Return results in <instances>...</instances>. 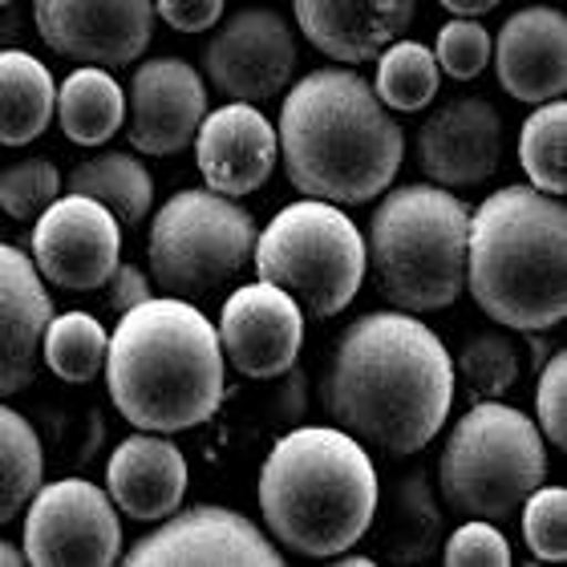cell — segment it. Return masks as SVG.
<instances>
[{
    "label": "cell",
    "instance_id": "cb8c5ba5",
    "mask_svg": "<svg viewBox=\"0 0 567 567\" xmlns=\"http://www.w3.org/2000/svg\"><path fill=\"white\" fill-rule=\"evenodd\" d=\"M53 114L61 122V134L78 146H102L122 131L126 122V94L114 82V70L102 65H78L58 85Z\"/></svg>",
    "mask_w": 567,
    "mask_h": 567
},
{
    "label": "cell",
    "instance_id": "f546056e",
    "mask_svg": "<svg viewBox=\"0 0 567 567\" xmlns=\"http://www.w3.org/2000/svg\"><path fill=\"white\" fill-rule=\"evenodd\" d=\"M519 166L544 195L567 190V106L564 97L539 102L519 131Z\"/></svg>",
    "mask_w": 567,
    "mask_h": 567
},
{
    "label": "cell",
    "instance_id": "4dcf8cb0",
    "mask_svg": "<svg viewBox=\"0 0 567 567\" xmlns=\"http://www.w3.org/2000/svg\"><path fill=\"white\" fill-rule=\"evenodd\" d=\"M454 373L462 378V385H466V393H471L474 402L503 398L519 381V349L503 332H478V337L466 341Z\"/></svg>",
    "mask_w": 567,
    "mask_h": 567
},
{
    "label": "cell",
    "instance_id": "6da1fadb",
    "mask_svg": "<svg viewBox=\"0 0 567 567\" xmlns=\"http://www.w3.org/2000/svg\"><path fill=\"white\" fill-rule=\"evenodd\" d=\"M458 393L454 357L430 324L390 308L341 332L324 369L320 405L337 430L381 454H417L442 434Z\"/></svg>",
    "mask_w": 567,
    "mask_h": 567
},
{
    "label": "cell",
    "instance_id": "7402d4cb",
    "mask_svg": "<svg viewBox=\"0 0 567 567\" xmlns=\"http://www.w3.org/2000/svg\"><path fill=\"white\" fill-rule=\"evenodd\" d=\"M417 0H292V17L308 45L337 65L373 61L381 49L405 37Z\"/></svg>",
    "mask_w": 567,
    "mask_h": 567
},
{
    "label": "cell",
    "instance_id": "e575fe53",
    "mask_svg": "<svg viewBox=\"0 0 567 567\" xmlns=\"http://www.w3.org/2000/svg\"><path fill=\"white\" fill-rule=\"evenodd\" d=\"M535 373V425L547 446H567V357L556 349Z\"/></svg>",
    "mask_w": 567,
    "mask_h": 567
},
{
    "label": "cell",
    "instance_id": "d6986e66",
    "mask_svg": "<svg viewBox=\"0 0 567 567\" xmlns=\"http://www.w3.org/2000/svg\"><path fill=\"white\" fill-rule=\"evenodd\" d=\"M498 85L515 102L539 106L567 90V17L551 4H527L511 12L491 41Z\"/></svg>",
    "mask_w": 567,
    "mask_h": 567
},
{
    "label": "cell",
    "instance_id": "603a6c76",
    "mask_svg": "<svg viewBox=\"0 0 567 567\" xmlns=\"http://www.w3.org/2000/svg\"><path fill=\"white\" fill-rule=\"evenodd\" d=\"M58 85L29 49H0V146H24L53 122Z\"/></svg>",
    "mask_w": 567,
    "mask_h": 567
},
{
    "label": "cell",
    "instance_id": "484cf974",
    "mask_svg": "<svg viewBox=\"0 0 567 567\" xmlns=\"http://www.w3.org/2000/svg\"><path fill=\"white\" fill-rule=\"evenodd\" d=\"M378 539L385 544V556L398 564H417V559L434 556V547L442 544V511H437L425 474H405L402 483L393 486Z\"/></svg>",
    "mask_w": 567,
    "mask_h": 567
},
{
    "label": "cell",
    "instance_id": "74e56055",
    "mask_svg": "<svg viewBox=\"0 0 567 567\" xmlns=\"http://www.w3.org/2000/svg\"><path fill=\"white\" fill-rule=\"evenodd\" d=\"M110 308L114 312H126V308H134V305H142V300H151L154 296V280H151V272H142L138 264H122L118 260V268L110 272Z\"/></svg>",
    "mask_w": 567,
    "mask_h": 567
},
{
    "label": "cell",
    "instance_id": "30bf717a",
    "mask_svg": "<svg viewBox=\"0 0 567 567\" xmlns=\"http://www.w3.org/2000/svg\"><path fill=\"white\" fill-rule=\"evenodd\" d=\"M24 551L37 567H110L122 559V515L90 478H53L24 503Z\"/></svg>",
    "mask_w": 567,
    "mask_h": 567
},
{
    "label": "cell",
    "instance_id": "2e32d148",
    "mask_svg": "<svg viewBox=\"0 0 567 567\" xmlns=\"http://www.w3.org/2000/svg\"><path fill=\"white\" fill-rule=\"evenodd\" d=\"M219 344L231 365L251 381L284 378L305 344V312L268 280L244 284L224 300Z\"/></svg>",
    "mask_w": 567,
    "mask_h": 567
},
{
    "label": "cell",
    "instance_id": "ac0fdd59",
    "mask_svg": "<svg viewBox=\"0 0 567 567\" xmlns=\"http://www.w3.org/2000/svg\"><path fill=\"white\" fill-rule=\"evenodd\" d=\"M190 142L203 183L231 199L260 190L280 163L276 126L264 118L256 102H227L207 110Z\"/></svg>",
    "mask_w": 567,
    "mask_h": 567
},
{
    "label": "cell",
    "instance_id": "1f68e13d",
    "mask_svg": "<svg viewBox=\"0 0 567 567\" xmlns=\"http://www.w3.org/2000/svg\"><path fill=\"white\" fill-rule=\"evenodd\" d=\"M61 190H65V178H61L58 163L21 158V163H9L0 171V212H4V219L33 224Z\"/></svg>",
    "mask_w": 567,
    "mask_h": 567
},
{
    "label": "cell",
    "instance_id": "8fae6325",
    "mask_svg": "<svg viewBox=\"0 0 567 567\" xmlns=\"http://www.w3.org/2000/svg\"><path fill=\"white\" fill-rule=\"evenodd\" d=\"M296 33L276 9H239L219 17L212 41L203 45V82L227 102H268L288 90L296 73Z\"/></svg>",
    "mask_w": 567,
    "mask_h": 567
},
{
    "label": "cell",
    "instance_id": "60d3db41",
    "mask_svg": "<svg viewBox=\"0 0 567 567\" xmlns=\"http://www.w3.org/2000/svg\"><path fill=\"white\" fill-rule=\"evenodd\" d=\"M21 564H24L21 551H17L12 544H4V539H0V567H21Z\"/></svg>",
    "mask_w": 567,
    "mask_h": 567
},
{
    "label": "cell",
    "instance_id": "d590c367",
    "mask_svg": "<svg viewBox=\"0 0 567 567\" xmlns=\"http://www.w3.org/2000/svg\"><path fill=\"white\" fill-rule=\"evenodd\" d=\"M442 556L450 567H507L511 544L491 519H466L458 532H450Z\"/></svg>",
    "mask_w": 567,
    "mask_h": 567
},
{
    "label": "cell",
    "instance_id": "f35d334b",
    "mask_svg": "<svg viewBox=\"0 0 567 567\" xmlns=\"http://www.w3.org/2000/svg\"><path fill=\"white\" fill-rule=\"evenodd\" d=\"M442 9H450L454 17H483V12L498 9L503 0H437Z\"/></svg>",
    "mask_w": 567,
    "mask_h": 567
},
{
    "label": "cell",
    "instance_id": "9a60e30c",
    "mask_svg": "<svg viewBox=\"0 0 567 567\" xmlns=\"http://www.w3.org/2000/svg\"><path fill=\"white\" fill-rule=\"evenodd\" d=\"M207 114V82L183 58H146L126 90V142L138 154L187 151Z\"/></svg>",
    "mask_w": 567,
    "mask_h": 567
},
{
    "label": "cell",
    "instance_id": "ffe728a7",
    "mask_svg": "<svg viewBox=\"0 0 567 567\" xmlns=\"http://www.w3.org/2000/svg\"><path fill=\"white\" fill-rule=\"evenodd\" d=\"M187 454L171 442V434H154V430L122 437L106 462L110 503L134 523H158L178 511L187 498Z\"/></svg>",
    "mask_w": 567,
    "mask_h": 567
},
{
    "label": "cell",
    "instance_id": "8d00e7d4",
    "mask_svg": "<svg viewBox=\"0 0 567 567\" xmlns=\"http://www.w3.org/2000/svg\"><path fill=\"white\" fill-rule=\"evenodd\" d=\"M154 17L175 33H207L224 17V0H154Z\"/></svg>",
    "mask_w": 567,
    "mask_h": 567
},
{
    "label": "cell",
    "instance_id": "52a82bcc",
    "mask_svg": "<svg viewBox=\"0 0 567 567\" xmlns=\"http://www.w3.org/2000/svg\"><path fill=\"white\" fill-rule=\"evenodd\" d=\"M544 446L535 417L498 398H483L450 430L437 458V495L466 519H511L547 478Z\"/></svg>",
    "mask_w": 567,
    "mask_h": 567
},
{
    "label": "cell",
    "instance_id": "5bb4252c",
    "mask_svg": "<svg viewBox=\"0 0 567 567\" xmlns=\"http://www.w3.org/2000/svg\"><path fill=\"white\" fill-rule=\"evenodd\" d=\"M33 24L58 58L126 70L151 49L154 0H33Z\"/></svg>",
    "mask_w": 567,
    "mask_h": 567
},
{
    "label": "cell",
    "instance_id": "8992f818",
    "mask_svg": "<svg viewBox=\"0 0 567 567\" xmlns=\"http://www.w3.org/2000/svg\"><path fill=\"white\" fill-rule=\"evenodd\" d=\"M466 227L471 207L450 187L410 183L381 190L365 236L381 300L414 317L454 305L466 292Z\"/></svg>",
    "mask_w": 567,
    "mask_h": 567
},
{
    "label": "cell",
    "instance_id": "9c48e42d",
    "mask_svg": "<svg viewBox=\"0 0 567 567\" xmlns=\"http://www.w3.org/2000/svg\"><path fill=\"white\" fill-rule=\"evenodd\" d=\"M256 219L212 187L178 190L154 212L146 236L151 280L163 296L207 300L251 264Z\"/></svg>",
    "mask_w": 567,
    "mask_h": 567
},
{
    "label": "cell",
    "instance_id": "d6a6232c",
    "mask_svg": "<svg viewBox=\"0 0 567 567\" xmlns=\"http://www.w3.org/2000/svg\"><path fill=\"white\" fill-rule=\"evenodd\" d=\"M523 511V539L535 559L559 564L567 559V491L564 486H535L519 503Z\"/></svg>",
    "mask_w": 567,
    "mask_h": 567
},
{
    "label": "cell",
    "instance_id": "44dd1931",
    "mask_svg": "<svg viewBox=\"0 0 567 567\" xmlns=\"http://www.w3.org/2000/svg\"><path fill=\"white\" fill-rule=\"evenodd\" d=\"M53 317L33 256L0 239V398L21 393L41 365V332Z\"/></svg>",
    "mask_w": 567,
    "mask_h": 567
},
{
    "label": "cell",
    "instance_id": "e0dca14e",
    "mask_svg": "<svg viewBox=\"0 0 567 567\" xmlns=\"http://www.w3.org/2000/svg\"><path fill=\"white\" fill-rule=\"evenodd\" d=\"M414 154L425 183L478 187L503 163V118L486 97H450L417 126Z\"/></svg>",
    "mask_w": 567,
    "mask_h": 567
},
{
    "label": "cell",
    "instance_id": "7a4b0ae2",
    "mask_svg": "<svg viewBox=\"0 0 567 567\" xmlns=\"http://www.w3.org/2000/svg\"><path fill=\"white\" fill-rule=\"evenodd\" d=\"M276 146L300 195L337 207L373 203L402 171L405 134L373 85L349 65L305 73L284 94Z\"/></svg>",
    "mask_w": 567,
    "mask_h": 567
},
{
    "label": "cell",
    "instance_id": "5b68a950",
    "mask_svg": "<svg viewBox=\"0 0 567 567\" xmlns=\"http://www.w3.org/2000/svg\"><path fill=\"white\" fill-rule=\"evenodd\" d=\"M466 292L511 332H547L567 317L564 195L498 187L471 212Z\"/></svg>",
    "mask_w": 567,
    "mask_h": 567
},
{
    "label": "cell",
    "instance_id": "ee69618b",
    "mask_svg": "<svg viewBox=\"0 0 567 567\" xmlns=\"http://www.w3.org/2000/svg\"><path fill=\"white\" fill-rule=\"evenodd\" d=\"M0 231H4V212H0Z\"/></svg>",
    "mask_w": 567,
    "mask_h": 567
},
{
    "label": "cell",
    "instance_id": "836d02e7",
    "mask_svg": "<svg viewBox=\"0 0 567 567\" xmlns=\"http://www.w3.org/2000/svg\"><path fill=\"white\" fill-rule=\"evenodd\" d=\"M434 61L437 70L454 78V82H474L491 65L486 24H478V17H454L450 24H442L434 41Z\"/></svg>",
    "mask_w": 567,
    "mask_h": 567
},
{
    "label": "cell",
    "instance_id": "4fadbf2b",
    "mask_svg": "<svg viewBox=\"0 0 567 567\" xmlns=\"http://www.w3.org/2000/svg\"><path fill=\"white\" fill-rule=\"evenodd\" d=\"M280 559V547L264 527L239 511L212 503L171 511L126 551V564L134 567H276Z\"/></svg>",
    "mask_w": 567,
    "mask_h": 567
},
{
    "label": "cell",
    "instance_id": "3957f363",
    "mask_svg": "<svg viewBox=\"0 0 567 567\" xmlns=\"http://www.w3.org/2000/svg\"><path fill=\"white\" fill-rule=\"evenodd\" d=\"M110 402L134 430L183 434L212 422L227 393L219 329L195 300L151 296L126 308L106 344Z\"/></svg>",
    "mask_w": 567,
    "mask_h": 567
},
{
    "label": "cell",
    "instance_id": "7bdbcfd3",
    "mask_svg": "<svg viewBox=\"0 0 567 567\" xmlns=\"http://www.w3.org/2000/svg\"><path fill=\"white\" fill-rule=\"evenodd\" d=\"M9 4H12V0H0V9H9Z\"/></svg>",
    "mask_w": 567,
    "mask_h": 567
},
{
    "label": "cell",
    "instance_id": "83f0119b",
    "mask_svg": "<svg viewBox=\"0 0 567 567\" xmlns=\"http://www.w3.org/2000/svg\"><path fill=\"white\" fill-rule=\"evenodd\" d=\"M110 332L102 320L73 308V312H53L41 332V361H45L58 381L65 385H90L106 365Z\"/></svg>",
    "mask_w": 567,
    "mask_h": 567
},
{
    "label": "cell",
    "instance_id": "7c38bea8",
    "mask_svg": "<svg viewBox=\"0 0 567 567\" xmlns=\"http://www.w3.org/2000/svg\"><path fill=\"white\" fill-rule=\"evenodd\" d=\"M122 260V224L90 195L61 190L33 219V264L61 292L106 288Z\"/></svg>",
    "mask_w": 567,
    "mask_h": 567
},
{
    "label": "cell",
    "instance_id": "b9f144b4",
    "mask_svg": "<svg viewBox=\"0 0 567 567\" xmlns=\"http://www.w3.org/2000/svg\"><path fill=\"white\" fill-rule=\"evenodd\" d=\"M332 559H341L344 567H373V559H369V556H353V551H341V556H332Z\"/></svg>",
    "mask_w": 567,
    "mask_h": 567
},
{
    "label": "cell",
    "instance_id": "f1b7e54d",
    "mask_svg": "<svg viewBox=\"0 0 567 567\" xmlns=\"http://www.w3.org/2000/svg\"><path fill=\"white\" fill-rule=\"evenodd\" d=\"M45 478V450L33 422L0 402V527L12 523Z\"/></svg>",
    "mask_w": 567,
    "mask_h": 567
},
{
    "label": "cell",
    "instance_id": "d4e9b609",
    "mask_svg": "<svg viewBox=\"0 0 567 567\" xmlns=\"http://www.w3.org/2000/svg\"><path fill=\"white\" fill-rule=\"evenodd\" d=\"M65 190L90 195L106 207L122 227H138L154 207V178L138 154L102 151L70 171Z\"/></svg>",
    "mask_w": 567,
    "mask_h": 567
},
{
    "label": "cell",
    "instance_id": "ba28073f",
    "mask_svg": "<svg viewBox=\"0 0 567 567\" xmlns=\"http://www.w3.org/2000/svg\"><path fill=\"white\" fill-rule=\"evenodd\" d=\"M256 276L292 296L300 312L329 320L353 305L365 284V236L337 203L296 199L256 231Z\"/></svg>",
    "mask_w": 567,
    "mask_h": 567
},
{
    "label": "cell",
    "instance_id": "ab89813d",
    "mask_svg": "<svg viewBox=\"0 0 567 567\" xmlns=\"http://www.w3.org/2000/svg\"><path fill=\"white\" fill-rule=\"evenodd\" d=\"M527 337H532V361H535V369H539L547 361V357L556 353V349H551V344H547L544 337H539V332H527Z\"/></svg>",
    "mask_w": 567,
    "mask_h": 567
},
{
    "label": "cell",
    "instance_id": "4316f807",
    "mask_svg": "<svg viewBox=\"0 0 567 567\" xmlns=\"http://www.w3.org/2000/svg\"><path fill=\"white\" fill-rule=\"evenodd\" d=\"M373 61H378V73L369 85L381 97V106L393 110V114H417L437 97L442 70L434 61V49L422 45V41L398 37Z\"/></svg>",
    "mask_w": 567,
    "mask_h": 567
},
{
    "label": "cell",
    "instance_id": "277c9868",
    "mask_svg": "<svg viewBox=\"0 0 567 567\" xmlns=\"http://www.w3.org/2000/svg\"><path fill=\"white\" fill-rule=\"evenodd\" d=\"M378 503V466L337 425H296L260 466L264 527L292 556L332 559L353 551L373 532Z\"/></svg>",
    "mask_w": 567,
    "mask_h": 567
}]
</instances>
